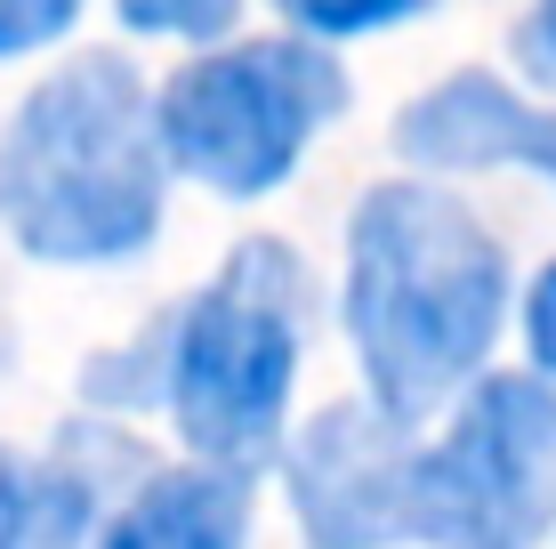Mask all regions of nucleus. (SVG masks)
<instances>
[{
  "label": "nucleus",
  "mask_w": 556,
  "mask_h": 549,
  "mask_svg": "<svg viewBox=\"0 0 556 549\" xmlns=\"http://www.w3.org/2000/svg\"><path fill=\"white\" fill-rule=\"evenodd\" d=\"M508 315V259L468 202L435 186H371L348 226V339L371 380V404L395 421L435 412Z\"/></svg>",
  "instance_id": "nucleus-1"
},
{
  "label": "nucleus",
  "mask_w": 556,
  "mask_h": 549,
  "mask_svg": "<svg viewBox=\"0 0 556 549\" xmlns=\"http://www.w3.org/2000/svg\"><path fill=\"white\" fill-rule=\"evenodd\" d=\"M162 98L129 57H73L0 129V226L49 267L129 259L162 235Z\"/></svg>",
  "instance_id": "nucleus-2"
},
{
  "label": "nucleus",
  "mask_w": 556,
  "mask_h": 549,
  "mask_svg": "<svg viewBox=\"0 0 556 549\" xmlns=\"http://www.w3.org/2000/svg\"><path fill=\"white\" fill-rule=\"evenodd\" d=\"M299 259L282 242H242L186 308L169 348V412L202 461L251 469L282 437V404L299 380Z\"/></svg>",
  "instance_id": "nucleus-3"
},
{
  "label": "nucleus",
  "mask_w": 556,
  "mask_h": 549,
  "mask_svg": "<svg viewBox=\"0 0 556 549\" xmlns=\"http://www.w3.org/2000/svg\"><path fill=\"white\" fill-rule=\"evenodd\" d=\"M348 105V73L315 41H242L169 73L162 146L210 195L251 202L282 186L331 113Z\"/></svg>",
  "instance_id": "nucleus-4"
},
{
  "label": "nucleus",
  "mask_w": 556,
  "mask_h": 549,
  "mask_svg": "<svg viewBox=\"0 0 556 549\" xmlns=\"http://www.w3.org/2000/svg\"><path fill=\"white\" fill-rule=\"evenodd\" d=\"M556 517V388L501 372L419 452V541L525 549Z\"/></svg>",
  "instance_id": "nucleus-5"
},
{
  "label": "nucleus",
  "mask_w": 556,
  "mask_h": 549,
  "mask_svg": "<svg viewBox=\"0 0 556 549\" xmlns=\"http://www.w3.org/2000/svg\"><path fill=\"white\" fill-rule=\"evenodd\" d=\"M388 404H331L291 445V509L306 549L419 541V452Z\"/></svg>",
  "instance_id": "nucleus-6"
},
{
  "label": "nucleus",
  "mask_w": 556,
  "mask_h": 549,
  "mask_svg": "<svg viewBox=\"0 0 556 549\" xmlns=\"http://www.w3.org/2000/svg\"><path fill=\"white\" fill-rule=\"evenodd\" d=\"M395 146L428 170H541L556 178V113L525 105L492 73H452L444 89H428L419 105L395 113Z\"/></svg>",
  "instance_id": "nucleus-7"
},
{
  "label": "nucleus",
  "mask_w": 556,
  "mask_h": 549,
  "mask_svg": "<svg viewBox=\"0 0 556 549\" xmlns=\"http://www.w3.org/2000/svg\"><path fill=\"white\" fill-rule=\"evenodd\" d=\"M242 541H251V469L202 461L153 477L105 525L98 549H242Z\"/></svg>",
  "instance_id": "nucleus-8"
},
{
  "label": "nucleus",
  "mask_w": 556,
  "mask_h": 549,
  "mask_svg": "<svg viewBox=\"0 0 556 549\" xmlns=\"http://www.w3.org/2000/svg\"><path fill=\"white\" fill-rule=\"evenodd\" d=\"M89 534V477L73 469H25L0 452V549H73Z\"/></svg>",
  "instance_id": "nucleus-9"
},
{
  "label": "nucleus",
  "mask_w": 556,
  "mask_h": 549,
  "mask_svg": "<svg viewBox=\"0 0 556 549\" xmlns=\"http://www.w3.org/2000/svg\"><path fill=\"white\" fill-rule=\"evenodd\" d=\"M282 16H291L299 33H323V41H348V33H388L419 16L428 0H275Z\"/></svg>",
  "instance_id": "nucleus-10"
},
{
  "label": "nucleus",
  "mask_w": 556,
  "mask_h": 549,
  "mask_svg": "<svg viewBox=\"0 0 556 549\" xmlns=\"http://www.w3.org/2000/svg\"><path fill=\"white\" fill-rule=\"evenodd\" d=\"M113 9H122L129 33H178V41H210V33H226L235 0H113Z\"/></svg>",
  "instance_id": "nucleus-11"
},
{
  "label": "nucleus",
  "mask_w": 556,
  "mask_h": 549,
  "mask_svg": "<svg viewBox=\"0 0 556 549\" xmlns=\"http://www.w3.org/2000/svg\"><path fill=\"white\" fill-rule=\"evenodd\" d=\"M81 0H0V57H25V49H49L73 33Z\"/></svg>",
  "instance_id": "nucleus-12"
},
{
  "label": "nucleus",
  "mask_w": 556,
  "mask_h": 549,
  "mask_svg": "<svg viewBox=\"0 0 556 549\" xmlns=\"http://www.w3.org/2000/svg\"><path fill=\"white\" fill-rule=\"evenodd\" d=\"M525 339H532V364L556 380V259L541 267V283H532V299H525Z\"/></svg>",
  "instance_id": "nucleus-13"
},
{
  "label": "nucleus",
  "mask_w": 556,
  "mask_h": 549,
  "mask_svg": "<svg viewBox=\"0 0 556 549\" xmlns=\"http://www.w3.org/2000/svg\"><path fill=\"white\" fill-rule=\"evenodd\" d=\"M516 57L556 89V0H532V16L516 25Z\"/></svg>",
  "instance_id": "nucleus-14"
}]
</instances>
